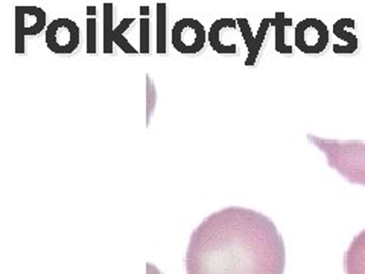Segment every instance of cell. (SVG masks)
<instances>
[{"instance_id": "cell-1", "label": "cell", "mask_w": 365, "mask_h": 274, "mask_svg": "<svg viewBox=\"0 0 365 274\" xmlns=\"http://www.w3.org/2000/svg\"><path fill=\"white\" fill-rule=\"evenodd\" d=\"M287 248L264 213L232 206L209 215L192 232L187 274H284Z\"/></svg>"}, {"instance_id": "cell-9", "label": "cell", "mask_w": 365, "mask_h": 274, "mask_svg": "<svg viewBox=\"0 0 365 274\" xmlns=\"http://www.w3.org/2000/svg\"><path fill=\"white\" fill-rule=\"evenodd\" d=\"M236 21H237L239 29H241L242 39H244L245 46H247V49H248V59L245 61V66H253L256 63V60H257L262 44H264V40L267 37L268 28L271 26V19L265 17L264 20L260 21V26H259V31H257L256 36L253 34V31H251L250 23H248L247 19L241 17V19H236Z\"/></svg>"}, {"instance_id": "cell-10", "label": "cell", "mask_w": 365, "mask_h": 274, "mask_svg": "<svg viewBox=\"0 0 365 274\" xmlns=\"http://www.w3.org/2000/svg\"><path fill=\"white\" fill-rule=\"evenodd\" d=\"M344 271L346 274H365V230L350 243L344 255Z\"/></svg>"}, {"instance_id": "cell-14", "label": "cell", "mask_w": 365, "mask_h": 274, "mask_svg": "<svg viewBox=\"0 0 365 274\" xmlns=\"http://www.w3.org/2000/svg\"><path fill=\"white\" fill-rule=\"evenodd\" d=\"M166 4H157V54H166Z\"/></svg>"}, {"instance_id": "cell-15", "label": "cell", "mask_w": 365, "mask_h": 274, "mask_svg": "<svg viewBox=\"0 0 365 274\" xmlns=\"http://www.w3.org/2000/svg\"><path fill=\"white\" fill-rule=\"evenodd\" d=\"M140 49L139 52L146 55L150 54V19H148V14H150V8L142 6L140 8Z\"/></svg>"}, {"instance_id": "cell-8", "label": "cell", "mask_w": 365, "mask_h": 274, "mask_svg": "<svg viewBox=\"0 0 365 274\" xmlns=\"http://www.w3.org/2000/svg\"><path fill=\"white\" fill-rule=\"evenodd\" d=\"M237 28V21L233 19H220L212 23L207 32V40L212 49L218 54L230 55L237 52V46L232 40V32Z\"/></svg>"}, {"instance_id": "cell-4", "label": "cell", "mask_w": 365, "mask_h": 274, "mask_svg": "<svg viewBox=\"0 0 365 274\" xmlns=\"http://www.w3.org/2000/svg\"><path fill=\"white\" fill-rule=\"evenodd\" d=\"M294 40L303 54H322L329 44V28L318 19H304L295 26Z\"/></svg>"}, {"instance_id": "cell-12", "label": "cell", "mask_w": 365, "mask_h": 274, "mask_svg": "<svg viewBox=\"0 0 365 274\" xmlns=\"http://www.w3.org/2000/svg\"><path fill=\"white\" fill-rule=\"evenodd\" d=\"M271 25L276 28V51L279 54H291L292 48L284 41V28L292 26V19H287L284 13H276L271 19Z\"/></svg>"}, {"instance_id": "cell-3", "label": "cell", "mask_w": 365, "mask_h": 274, "mask_svg": "<svg viewBox=\"0 0 365 274\" xmlns=\"http://www.w3.org/2000/svg\"><path fill=\"white\" fill-rule=\"evenodd\" d=\"M205 41H207V31L195 19L178 20L170 32V43L180 54H198L202 51Z\"/></svg>"}, {"instance_id": "cell-11", "label": "cell", "mask_w": 365, "mask_h": 274, "mask_svg": "<svg viewBox=\"0 0 365 274\" xmlns=\"http://www.w3.org/2000/svg\"><path fill=\"white\" fill-rule=\"evenodd\" d=\"M349 28H355V21L351 19H341L334 25L335 36L346 41L344 49H342L339 54H351L353 51L358 49V39L355 37V34L347 31Z\"/></svg>"}, {"instance_id": "cell-5", "label": "cell", "mask_w": 365, "mask_h": 274, "mask_svg": "<svg viewBox=\"0 0 365 274\" xmlns=\"http://www.w3.org/2000/svg\"><path fill=\"white\" fill-rule=\"evenodd\" d=\"M46 44L53 54H72L79 46V28L71 19H55L46 29Z\"/></svg>"}, {"instance_id": "cell-2", "label": "cell", "mask_w": 365, "mask_h": 274, "mask_svg": "<svg viewBox=\"0 0 365 274\" xmlns=\"http://www.w3.org/2000/svg\"><path fill=\"white\" fill-rule=\"evenodd\" d=\"M307 141L326 156L329 168L351 185L365 186V142L323 139L314 134H307Z\"/></svg>"}, {"instance_id": "cell-13", "label": "cell", "mask_w": 365, "mask_h": 274, "mask_svg": "<svg viewBox=\"0 0 365 274\" xmlns=\"http://www.w3.org/2000/svg\"><path fill=\"white\" fill-rule=\"evenodd\" d=\"M86 32H87V54H96V32H98V20H96V8L87 6L86 9Z\"/></svg>"}, {"instance_id": "cell-6", "label": "cell", "mask_w": 365, "mask_h": 274, "mask_svg": "<svg viewBox=\"0 0 365 274\" xmlns=\"http://www.w3.org/2000/svg\"><path fill=\"white\" fill-rule=\"evenodd\" d=\"M48 16L38 6H16V52L26 54L25 37L48 29Z\"/></svg>"}, {"instance_id": "cell-7", "label": "cell", "mask_w": 365, "mask_h": 274, "mask_svg": "<svg viewBox=\"0 0 365 274\" xmlns=\"http://www.w3.org/2000/svg\"><path fill=\"white\" fill-rule=\"evenodd\" d=\"M134 23L133 17L123 19L118 28H113V4H104V54H113V44L116 43L120 51L125 54H137L134 46L125 39L123 34L128 31V28Z\"/></svg>"}, {"instance_id": "cell-16", "label": "cell", "mask_w": 365, "mask_h": 274, "mask_svg": "<svg viewBox=\"0 0 365 274\" xmlns=\"http://www.w3.org/2000/svg\"><path fill=\"white\" fill-rule=\"evenodd\" d=\"M146 270H148V274H162L153 264H146Z\"/></svg>"}]
</instances>
